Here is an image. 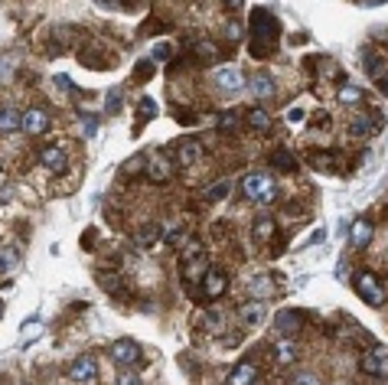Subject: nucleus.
Returning <instances> with one entry per match:
<instances>
[{"mask_svg": "<svg viewBox=\"0 0 388 385\" xmlns=\"http://www.w3.org/2000/svg\"><path fill=\"white\" fill-rule=\"evenodd\" d=\"M248 30H251V56H258V59H264V56L274 53V46H278V17L268 10H255L248 20Z\"/></svg>", "mask_w": 388, "mask_h": 385, "instance_id": "f257e3e1", "label": "nucleus"}, {"mask_svg": "<svg viewBox=\"0 0 388 385\" xmlns=\"http://www.w3.org/2000/svg\"><path fill=\"white\" fill-rule=\"evenodd\" d=\"M242 192H245V199H251V203L268 206V203H274L278 186H274V180H271L268 173H248V177H242Z\"/></svg>", "mask_w": 388, "mask_h": 385, "instance_id": "f03ea898", "label": "nucleus"}, {"mask_svg": "<svg viewBox=\"0 0 388 385\" xmlns=\"http://www.w3.org/2000/svg\"><path fill=\"white\" fill-rule=\"evenodd\" d=\"M353 288H356V294L362 300H366L369 307H382L385 304V288H382V281L372 275V271H356V278H353Z\"/></svg>", "mask_w": 388, "mask_h": 385, "instance_id": "7ed1b4c3", "label": "nucleus"}, {"mask_svg": "<svg viewBox=\"0 0 388 385\" xmlns=\"http://www.w3.org/2000/svg\"><path fill=\"white\" fill-rule=\"evenodd\" d=\"M359 369L366 375H382V379H388V346H372V350H366V353L359 356Z\"/></svg>", "mask_w": 388, "mask_h": 385, "instance_id": "20e7f679", "label": "nucleus"}, {"mask_svg": "<svg viewBox=\"0 0 388 385\" xmlns=\"http://www.w3.org/2000/svg\"><path fill=\"white\" fill-rule=\"evenodd\" d=\"M65 375H69L72 382H78V385L95 382V375H98V359H95L92 353H82L78 359H72V363H69Z\"/></svg>", "mask_w": 388, "mask_h": 385, "instance_id": "39448f33", "label": "nucleus"}, {"mask_svg": "<svg viewBox=\"0 0 388 385\" xmlns=\"http://www.w3.org/2000/svg\"><path fill=\"white\" fill-rule=\"evenodd\" d=\"M226 288H228V275H226V271H222V268H216V265L205 268V275H203V297L205 300H216V297H222V294H226Z\"/></svg>", "mask_w": 388, "mask_h": 385, "instance_id": "423d86ee", "label": "nucleus"}, {"mask_svg": "<svg viewBox=\"0 0 388 385\" xmlns=\"http://www.w3.org/2000/svg\"><path fill=\"white\" fill-rule=\"evenodd\" d=\"M140 346L134 340H118L115 346H111V359L118 366H137L140 363Z\"/></svg>", "mask_w": 388, "mask_h": 385, "instance_id": "0eeeda50", "label": "nucleus"}, {"mask_svg": "<svg viewBox=\"0 0 388 385\" xmlns=\"http://www.w3.org/2000/svg\"><path fill=\"white\" fill-rule=\"evenodd\" d=\"M274 363L278 366H291V363H297L301 359V346L291 340V336H280V340H274Z\"/></svg>", "mask_w": 388, "mask_h": 385, "instance_id": "6e6552de", "label": "nucleus"}, {"mask_svg": "<svg viewBox=\"0 0 388 385\" xmlns=\"http://www.w3.org/2000/svg\"><path fill=\"white\" fill-rule=\"evenodd\" d=\"M40 163H43L46 170L62 173L65 163H69V157H65V147H59V144H46V147L40 150Z\"/></svg>", "mask_w": 388, "mask_h": 385, "instance_id": "1a4fd4ad", "label": "nucleus"}, {"mask_svg": "<svg viewBox=\"0 0 388 385\" xmlns=\"http://www.w3.org/2000/svg\"><path fill=\"white\" fill-rule=\"evenodd\" d=\"M23 131L33 134V138H40L49 131V115H46L43 108H30V111H23Z\"/></svg>", "mask_w": 388, "mask_h": 385, "instance_id": "9d476101", "label": "nucleus"}, {"mask_svg": "<svg viewBox=\"0 0 388 385\" xmlns=\"http://www.w3.org/2000/svg\"><path fill=\"white\" fill-rule=\"evenodd\" d=\"M216 88L219 92H226V95H235L245 88V75L238 72V69H219L216 72Z\"/></svg>", "mask_w": 388, "mask_h": 385, "instance_id": "9b49d317", "label": "nucleus"}, {"mask_svg": "<svg viewBox=\"0 0 388 385\" xmlns=\"http://www.w3.org/2000/svg\"><path fill=\"white\" fill-rule=\"evenodd\" d=\"M301 327H303L301 311H280L278 317H274V330H278L280 336H294V333H301Z\"/></svg>", "mask_w": 388, "mask_h": 385, "instance_id": "f8f14e48", "label": "nucleus"}, {"mask_svg": "<svg viewBox=\"0 0 388 385\" xmlns=\"http://www.w3.org/2000/svg\"><path fill=\"white\" fill-rule=\"evenodd\" d=\"M264 313H268L264 300H248V304L238 307V320L245 323V327H258V323L264 320Z\"/></svg>", "mask_w": 388, "mask_h": 385, "instance_id": "ddd939ff", "label": "nucleus"}, {"mask_svg": "<svg viewBox=\"0 0 388 385\" xmlns=\"http://www.w3.org/2000/svg\"><path fill=\"white\" fill-rule=\"evenodd\" d=\"M248 88L251 95L258 98V101H268V98H274V79H271L268 72H255L248 79Z\"/></svg>", "mask_w": 388, "mask_h": 385, "instance_id": "4468645a", "label": "nucleus"}, {"mask_svg": "<svg viewBox=\"0 0 388 385\" xmlns=\"http://www.w3.org/2000/svg\"><path fill=\"white\" fill-rule=\"evenodd\" d=\"M372 236H376L372 222L369 219H356L353 222V232H349V242H353V248H369L372 245Z\"/></svg>", "mask_w": 388, "mask_h": 385, "instance_id": "2eb2a0df", "label": "nucleus"}, {"mask_svg": "<svg viewBox=\"0 0 388 385\" xmlns=\"http://www.w3.org/2000/svg\"><path fill=\"white\" fill-rule=\"evenodd\" d=\"M303 161L310 163L313 170L333 173V170H336V163H339V157H336V154H320V150H307V154H303Z\"/></svg>", "mask_w": 388, "mask_h": 385, "instance_id": "dca6fc26", "label": "nucleus"}, {"mask_svg": "<svg viewBox=\"0 0 388 385\" xmlns=\"http://www.w3.org/2000/svg\"><path fill=\"white\" fill-rule=\"evenodd\" d=\"M362 65H366V72H369V79H372V82H378V79H385V75H388V63L378 53H372V49H366V53H362Z\"/></svg>", "mask_w": 388, "mask_h": 385, "instance_id": "f3484780", "label": "nucleus"}, {"mask_svg": "<svg viewBox=\"0 0 388 385\" xmlns=\"http://www.w3.org/2000/svg\"><path fill=\"white\" fill-rule=\"evenodd\" d=\"M258 382V366L255 363H238L228 375V385H255Z\"/></svg>", "mask_w": 388, "mask_h": 385, "instance_id": "a211bd4d", "label": "nucleus"}, {"mask_svg": "<svg viewBox=\"0 0 388 385\" xmlns=\"http://www.w3.org/2000/svg\"><path fill=\"white\" fill-rule=\"evenodd\" d=\"M203 157V147H199V140H183L180 147H176V163L180 167H196V161Z\"/></svg>", "mask_w": 388, "mask_h": 385, "instance_id": "6ab92c4d", "label": "nucleus"}, {"mask_svg": "<svg viewBox=\"0 0 388 385\" xmlns=\"http://www.w3.org/2000/svg\"><path fill=\"white\" fill-rule=\"evenodd\" d=\"M147 180L151 183H167L173 177V167H170V161H167V157H153L151 163H147Z\"/></svg>", "mask_w": 388, "mask_h": 385, "instance_id": "aec40b11", "label": "nucleus"}, {"mask_svg": "<svg viewBox=\"0 0 388 385\" xmlns=\"http://www.w3.org/2000/svg\"><path fill=\"white\" fill-rule=\"evenodd\" d=\"M160 225H153V222H147L144 229H137L134 232V245L137 248H153V245H160Z\"/></svg>", "mask_w": 388, "mask_h": 385, "instance_id": "412c9836", "label": "nucleus"}, {"mask_svg": "<svg viewBox=\"0 0 388 385\" xmlns=\"http://www.w3.org/2000/svg\"><path fill=\"white\" fill-rule=\"evenodd\" d=\"M95 278H98V288L108 290V294H115V297L124 290V278H121L118 271H98Z\"/></svg>", "mask_w": 388, "mask_h": 385, "instance_id": "4be33fe9", "label": "nucleus"}, {"mask_svg": "<svg viewBox=\"0 0 388 385\" xmlns=\"http://www.w3.org/2000/svg\"><path fill=\"white\" fill-rule=\"evenodd\" d=\"M23 128V111L17 108H0V131L3 134H13V131Z\"/></svg>", "mask_w": 388, "mask_h": 385, "instance_id": "5701e85b", "label": "nucleus"}, {"mask_svg": "<svg viewBox=\"0 0 388 385\" xmlns=\"http://www.w3.org/2000/svg\"><path fill=\"white\" fill-rule=\"evenodd\" d=\"M245 124H248L251 131L264 134V131H271V115L264 108H251V111H245Z\"/></svg>", "mask_w": 388, "mask_h": 385, "instance_id": "b1692460", "label": "nucleus"}, {"mask_svg": "<svg viewBox=\"0 0 388 385\" xmlns=\"http://www.w3.org/2000/svg\"><path fill=\"white\" fill-rule=\"evenodd\" d=\"M251 238H255V245H268L274 238V219H258L251 225Z\"/></svg>", "mask_w": 388, "mask_h": 385, "instance_id": "393cba45", "label": "nucleus"}, {"mask_svg": "<svg viewBox=\"0 0 388 385\" xmlns=\"http://www.w3.org/2000/svg\"><path fill=\"white\" fill-rule=\"evenodd\" d=\"M17 261H20V252H17V248H13V245H0V278L13 275Z\"/></svg>", "mask_w": 388, "mask_h": 385, "instance_id": "a878e982", "label": "nucleus"}, {"mask_svg": "<svg viewBox=\"0 0 388 385\" xmlns=\"http://www.w3.org/2000/svg\"><path fill=\"white\" fill-rule=\"evenodd\" d=\"M376 128H382V118H378V115H372V118H356L349 124V131H353L356 138H366L369 131H376Z\"/></svg>", "mask_w": 388, "mask_h": 385, "instance_id": "bb28decb", "label": "nucleus"}, {"mask_svg": "<svg viewBox=\"0 0 388 385\" xmlns=\"http://www.w3.org/2000/svg\"><path fill=\"white\" fill-rule=\"evenodd\" d=\"M271 163H274V167H278V170H297V157H294L291 150H274V154H271Z\"/></svg>", "mask_w": 388, "mask_h": 385, "instance_id": "cd10ccee", "label": "nucleus"}, {"mask_svg": "<svg viewBox=\"0 0 388 385\" xmlns=\"http://www.w3.org/2000/svg\"><path fill=\"white\" fill-rule=\"evenodd\" d=\"M362 98H366V92H362L359 85H349V82L339 85V101H343V105H359Z\"/></svg>", "mask_w": 388, "mask_h": 385, "instance_id": "c85d7f7f", "label": "nucleus"}, {"mask_svg": "<svg viewBox=\"0 0 388 385\" xmlns=\"http://www.w3.org/2000/svg\"><path fill=\"white\" fill-rule=\"evenodd\" d=\"M228 190H232V183H228V180L212 183V186L203 192V199H205V203H219V199H226V196H228Z\"/></svg>", "mask_w": 388, "mask_h": 385, "instance_id": "c756f323", "label": "nucleus"}, {"mask_svg": "<svg viewBox=\"0 0 388 385\" xmlns=\"http://www.w3.org/2000/svg\"><path fill=\"white\" fill-rule=\"evenodd\" d=\"M242 121H245V115H242V111H222L216 124H219V131H235Z\"/></svg>", "mask_w": 388, "mask_h": 385, "instance_id": "7c9ffc66", "label": "nucleus"}, {"mask_svg": "<svg viewBox=\"0 0 388 385\" xmlns=\"http://www.w3.org/2000/svg\"><path fill=\"white\" fill-rule=\"evenodd\" d=\"M196 56L205 59V63H212V59H219V49H216V43H209V40H199V43H196Z\"/></svg>", "mask_w": 388, "mask_h": 385, "instance_id": "2f4dec72", "label": "nucleus"}, {"mask_svg": "<svg viewBox=\"0 0 388 385\" xmlns=\"http://www.w3.org/2000/svg\"><path fill=\"white\" fill-rule=\"evenodd\" d=\"M199 255H205L203 245H199V242H186L183 252H180V265H189V261H193V258H199Z\"/></svg>", "mask_w": 388, "mask_h": 385, "instance_id": "473e14b6", "label": "nucleus"}, {"mask_svg": "<svg viewBox=\"0 0 388 385\" xmlns=\"http://www.w3.org/2000/svg\"><path fill=\"white\" fill-rule=\"evenodd\" d=\"M193 323H199V327H205V330H219L222 317H219V313H196Z\"/></svg>", "mask_w": 388, "mask_h": 385, "instance_id": "72a5a7b5", "label": "nucleus"}, {"mask_svg": "<svg viewBox=\"0 0 388 385\" xmlns=\"http://www.w3.org/2000/svg\"><path fill=\"white\" fill-rule=\"evenodd\" d=\"M291 385H323V382H320V375L317 372H297L291 379Z\"/></svg>", "mask_w": 388, "mask_h": 385, "instance_id": "f704fd0d", "label": "nucleus"}, {"mask_svg": "<svg viewBox=\"0 0 388 385\" xmlns=\"http://www.w3.org/2000/svg\"><path fill=\"white\" fill-rule=\"evenodd\" d=\"M118 105H121V92H118V88H111V92H108V101H105V111L111 115V111H115Z\"/></svg>", "mask_w": 388, "mask_h": 385, "instance_id": "c9c22d12", "label": "nucleus"}, {"mask_svg": "<svg viewBox=\"0 0 388 385\" xmlns=\"http://www.w3.org/2000/svg\"><path fill=\"white\" fill-rule=\"evenodd\" d=\"M268 284H271L268 278H255L248 288H251V294H255V297H261V290H268Z\"/></svg>", "mask_w": 388, "mask_h": 385, "instance_id": "e433bc0d", "label": "nucleus"}, {"mask_svg": "<svg viewBox=\"0 0 388 385\" xmlns=\"http://www.w3.org/2000/svg\"><path fill=\"white\" fill-rule=\"evenodd\" d=\"M153 111H157V108H153L151 98H140V115H144V118H153Z\"/></svg>", "mask_w": 388, "mask_h": 385, "instance_id": "4c0bfd02", "label": "nucleus"}, {"mask_svg": "<svg viewBox=\"0 0 388 385\" xmlns=\"http://www.w3.org/2000/svg\"><path fill=\"white\" fill-rule=\"evenodd\" d=\"M226 33H228V40H242V26H238L235 20L226 23Z\"/></svg>", "mask_w": 388, "mask_h": 385, "instance_id": "58836bf2", "label": "nucleus"}, {"mask_svg": "<svg viewBox=\"0 0 388 385\" xmlns=\"http://www.w3.org/2000/svg\"><path fill=\"white\" fill-rule=\"evenodd\" d=\"M134 75H137V79H151V75H153V65L151 63H140L137 69H134Z\"/></svg>", "mask_w": 388, "mask_h": 385, "instance_id": "ea45409f", "label": "nucleus"}, {"mask_svg": "<svg viewBox=\"0 0 388 385\" xmlns=\"http://www.w3.org/2000/svg\"><path fill=\"white\" fill-rule=\"evenodd\" d=\"M118 385H140V379L134 372H124V375H118Z\"/></svg>", "mask_w": 388, "mask_h": 385, "instance_id": "a19ab883", "label": "nucleus"}, {"mask_svg": "<svg viewBox=\"0 0 388 385\" xmlns=\"http://www.w3.org/2000/svg\"><path fill=\"white\" fill-rule=\"evenodd\" d=\"M287 121H291V124L303 121V108H291V111H287Z\"/></svg>", "mask_w": 388, "mask_h": 385, "instance_id": "79ce46f5", "label": "nucleus"}, {"mask_svg": "<svg viewBox=\"0 0 388 385\" xmlns=\"http://www.w3.org/2000/svg\"><path fill=\"white\" fill-rule=\"evenodd\" d=\"M56 85H62L65 92H72V82H69V79H65V75H56Z\"/></svg>", "mask_w": 388, "mask_h": 385, "instance_id": "37998d69", "label": "nucleus"}, {"mask_svg": "<svg viewBox=\"0 0 388 385\" xmlns=\"http://www.w3.org/2000/svg\"><path fill=\"white\" fill-rule=\"evenodd\" d=\"M222 3H226L228 10H242V3H245V0H222Z\"/></svg>", "mask_w": 388, "mask_h": 385, "instance_id": "c03bdc74", "label": "nucleus"}, {"mask_svg": "<svg viewBox=\"0 0 388 385\" xmlns=\"http://www.w3.org/2000/svg\"><path fill=\"white\" fill-rule=\"evenodd\" d=\"M153 56H157V59H167V56H170V46H157V53Z\"/></svg>", "mask_w": 388, "mask_h": 385, "instance_id": "a18cd8bd", "label": "nucleus"}, {"mask_svg": "<svg viewBox=\"0 0 388 385\" xmlns=\"http://www.w3.org/2000/svg\"><path fill=\"white\" fill-rule=\"evenodd\" d=\"M95 128H98V121L95 118H85V131H88V134H95Z\"/></svg>", "mask_w": 388, "mask_h": 385, "instance_id": "49530a36", "label": "nucleus"}, {"mask_svg": "<svg viewBox=\"0 0 388 385\" xmlns=\"http://www.w3.org/2000/svg\"><path fill=\"white\" fill-rule=\"evenodd\" d=\"M378 85L385 88V95H388V75H385V79H378Z\"/></svg>", "mask_w": 388, "mask_h": 385, "instance_id": "de8ad7c7", "label": "nucleus"}, {"mask_svg": "<svg viewBox=\"0 0 388 385\" xmlns=\"http://www.w3.org/2000/svg\"><path fill=\"white\" fill-rule=\"evenodd\" d=\"M0 385H10V382H7V379H0Z\"/></svg>", "mask_w": 388, "mask_h": 385, "instance_id": "09e8293b", "label": "nucleus"}, {"mask_svg": "<svg viewBox=\"0 0 388 385\" xmlns=\"http://www.w3.org/2000/svg\"><path fill=\"white\" fill-rule=\"evenodd\" d=\"M255 385H261V382H255Z\"/></svg>", "mask_w": 388, "mask_h": 385, "instance_id": "8fccbe9b", "label": "nucleus"}]
</instances>
